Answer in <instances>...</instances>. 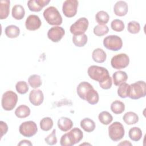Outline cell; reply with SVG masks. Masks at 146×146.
<instances>
[{
  "mask_svg": "<svg viewBox=\"0 0 146 146\" xmlns=\"http://www.w3.org/2000/svg\"><path fill=\"white\" fill-rule=\"evenodd\" d=\"M111 110L115 114H120L125 110L124 104L119 100H115L111 104Z\"/></svg>",
  "mask_w": 146,
  "mask_h": 146,
  "instance_id": "f546056e",
  "label": "cell"
},
{
  "mask_svg": "<svg viewBox=\"0 0 146 146\" xmlns=\"http://www.w3.org/2000/svg\"><path fill=\"white\" fill-rule=\"evenodd\" d=\"M99 86L100 87L103 89L104 90H108L110 89L112 84V78L110 77V76L107 78L106 80L102 82H99Z\"/></svg>",
  "mask_w": 146,
  "mask_h": 146,
  "instance_id": "60d3db41",
  "label": "cell"
},
{
  "mask_svg": "<svg viewBox=\"0 0 146 146\" xmlns=\"http://www.w3.org/2000/svg\"><path fill=\"white\" fill-rule=\"evenodd\" d=\"M83 137V132L78 128H74L69 132L62 135L60 140L62 146H72L79 143Z\"/></svg>",
  "mask_w": 146,
  "mask_h": 146,
  "instance_id": "6da1fadb",
  "label": "cell"
},
{
  "mask_svg": "<svg viewBox=\"0 0 146 146\" xmlns=\"http://www.w3.org/2000/svg\"><path fill=\"white\" fill-rule=\"evenodd\" d=\"M92 58L94 62L97 63H103L107 58L106 52L100 48L95 49L92 54Z\"/></svg>",
  "mask_w": 146,
  "mask_h": 146,
  "instance_id": "ffe728a7",
  "label": "cell"
},
{
  "mask_svg": "<svg viewBox=\"0 0 146 146\" xmlns=\"http://www.w3.org/2000/svg\"><path fill=\"white\" fill-rule=\"evenodd\" d=\"M127 30L131 34H137L140 30V26L138 22L132 21L128 23Z\"/></svg>",
  "mask_w": 146,
  "mask_h": 146,
  "instance_id": "74e56055",
  "label": "cell"
},
{
  "mask_svg": "<svg viewBox=\"0 0 146 146\" xmlns=\"http://www.w3.org/2000/svg\"><path fill=\"white\" fill-rule=\"evenodd\" d=\"M146 95V84L144 81H137L129 85L128 97L132 99H139L145 97Z\"/></svg>",
  "mask_w": 146,
  "mask_h": 146,
  "instance_id": "277c9868",
  "label": "cell"
},
{
  "mask_svg": "<svg viewBox=\"0 0 146 146\" xmlns=\"http://www.w3.org/2000/svg\"><path fill=\"white\" fill-rule=\"evenodd\" d=\"M10 13V1L2 0L0 1V19L7 18Z\"/></svg>",
  "mask_w": 146,
  "mask_h": 146,
  "instance_id": "44dd1931",
  "label": "cell"
},
{
  "mask_svg": "<svg viewBox=\"0 0 146 146\" xmlns=\"http://www.w3.org/2000/svg\"><path fill=\"white\" fill-rule=\"evenodd\" d=\"M19 133L25 137H30L35 135L38 131L36 123L33 121L23 122L19 128Z\"/></svg>",
  "mask_w": 146,
  "mask_h": 146,
  "instance_id": "9c48e42d",
  "label": "cell"
},
{
  "mask_svg": "<svg viewBox=\"0 0 146 146\" xmlns=\"http://www.w3.org/2000/svg\"><path fill=\"white\" fill-rule=\"evenodd\" d=\"M89 25L88 21L85 17L78 19L70 26V32L74 35H79L84 34L88 29Z\"/></svg>",
  "mask_w": 146,
  "mask_h": 146,
  "instance_id": "ba28073f",
  "label": "cell"
},
{
  "mask_svg": "<svg viewBox=\"0 0 146 146\" xmlns=\"http://www.w3.org/2000/svg\"><path fill=\"white\" fill-rule=\"evenodd\" d=\"M65 34L64 29L60 26H54L50 28L47 32V36L53 42L60 41Z\"/></svg>",
  "mask_w": 146,
  "mask_h": 146,
  "instance_id": "7c38bea8",
  "label": "cell"
},
{
  "mask_svg": "<svg viewBox=\"0 0 146 146\" xmlns=\"http://www.w3.org/2000/svg\"><path fill=\"white\" fill-rule=\"evenodd\" d=\"M42 22L38 15H30L26 19L25 22V26L26 29L30 31H35L40 28Z\"/></svg>",
  "mask_w": 146,
  "mask_h": 146,
  "instance_id": "4fadbf2b",
  "label": "cell"
},
{
  "mask_svg": "<svg viewBox=\"0 0 146 146\" xmlns=\"http://www.w3.org/2000/svg\"><path fill=\"white\" fill-rule=\"evenodd\" d=\"M78 6V1L66 0L63 4L62 11L66 17L68 18H71L76 14Z\"/></svg>",
  "mask_w": 146,
  "mask_h": 146,
  "instance_id": "8fae6325",
  "label": "cell"
},
{
  "mask_svg": "<svg viewBox=\"0 0 146 146\" xmlns=\"http://www.w3.org/2000/svg\"><path fill=\"white\" fill-rule=\"evenodd\" d=\"M29 85L33 88H37L42 85V80L40 76L38 75L33 74L28 78Z\"/></svg>",
  "mask_w": 146,
  "mask_h": 146,
  "instance_id": "1f68e13d",
  "label": "cell"
},
{
  "mask_svg": "<svg viewBox=\"0 0 146 146\" xmlns=\"http://www.w3.org/2000/svg\"><path fill=\"white\" fill-rule=\"evenodd\" d=\"M88 76L92 79L102 82L110 76L108 71L103 67L98 66H91L87 70Z\"/></svg>",
  "mask_w": 146,
  "mask_h": 146,
  "instance_id": "3957f363",
  "label": "cell"
},
{
  "mask_svg": "<svg viewBox=\"0 0 146 146\" xmlns=\"http://www.w3.org/2000/svg\"><path fill=\"white\" fill-rule=\"evenodd\" d=\"M12 17L17 20H21L25 15V11L23 7L21 5H16L12 8Z\"/></svg>",
  "mask_w": 146,
  "mask_h": 146,
  "instance_id": "603a6c76",
  "label": "cell"
},
{
  "mask_svg": "<svg viewBox=\"0 0 146 146\" xmlns=\"http://www.w3.org/2000/svg\"><path fill=\"white\" fill-rule=\"evenodd\" d=\"M109 29L107 26L98 25L95 26L94 29V33L95 35L98 36H102L108 33Z\"/></svg>",
  "mask_w": 146,
  "mask_h": 146,
  "instance_id": "d590c367",
  "label": "cell"
},
{
  "mask_svg": "<svg viewBox=\"0 0 146 146\" xmlns=\"http://www.w3.org/2000/svg\"><path fill=\"white\" fill-rule=\"evenodd\" d=\"M103 45L108 50L117 51L121 48L123 41L117 35H110L104 38Z\"/></svg>",
  "mask_w": 146,
  "mask_h": 146,
  "instance_id": "52a82bcc",
  "label": "cell"
},
{
  "mask_svg": "<svg viewBox=\"0 0 146 146\" xmlns=\"http://www.w3.org/2000/svg\"><path fill=\"white\" fill-rule=\"evenodd\" d=\"M53 126V121L50 117H43L40 121V127L44 131L50 130Z\"/></svg>",
  "mask_w": 146,
  "mask_h": 146,
  "instance_id": "836d02e7",
  "label": "cell"
},
{
  "mask_svg": "<svg viewBox=\"0 0 146 146\" xmlns=\"http://www.w3.org/2000/svg\"><path fill=\"white\" fill-rule=\"evenodd\" d=\"M87 36L85 34L72 36V42L77 47H83L87 43Z\"/></svg>",
  "mask_w": 146,
  "mask_h": 146,
  "instance_id": "4dcf8cb0",
  "label": "cell"
},
{
  "mask_svg": "<svg viewBox=\"0 0 146 146\" xmlns=\"http://www.w3.org/2000/svg\"><path fill=\"white\" fill-rule=\"evenodd\" d=\"M123 119L125 123L128 125H132L137 123L139 121V116L138 115L132 111L126 112L123 117Z\"/></svg>",
  "mask_w": 146,
  "mask_h": 146,
  "instance_id": "d4e9b609",
  "label": "cell"
},
{
  "mask_svg": "<svg viewBox=\"0 0 146 146\" xmlns=\"http://www.w3.org/2000/svg\"><path fill=\"white\" fill-rule=\"evenodd\" d=\"M44 95L43 92L39 89L33 90L29 94V100L30 103L35 106H39L43 102Z\"/></svg>",
  "mask_w": 146,
  "mask_h": 146,
  "instance_id": "5bb4252c",
  "label": "cell"
},
{
  "mask_svg": "<svg viewBox=\"0 0 146 146\" xmlns=\"http://www.w3.org/2000/svg\"><path fill=\"white\" fill-rule=\"evenodd\" d=\"M118 145H132V144L127 140L123 141V142H121L118 144Z\"/></svg>",
  "mask_w": 146,
  "mask_h": 146,
  "instance_id": "ee69618b",
  "label": "cell"
},
{
  "mask_svg": "<svg viewBox=\"0 0 146 146\" xmlns=\"http://www.w3.org/2000/svg\"><path fill=\"white\" fill-rule=\"evenodd\" d=\"M43 14L44 18L49 25L59 26L62 24V17L56 7L50 6L44 10Z\"/></svg>",
  "mask_w": 146,
  "mask_h": 146,
  "instance_id": "7a4b0ae2",
  "label": "cell"
},
{
  "mask_svg": "<svg viewBox=\"0 0 146 146\" xmlns=\"http://www.w3.org/2000/svg\"><path fill=\"white\" fill-rule=\"evenodd\" d=\"M128 136L132 141H138L142 137V131L140 128L134 127L129 130Z\"/></svg>",
  "mask_w": 146,
  "mask_h": 146,
  "instance_id": "f1b7e54d",
  "label": "cell"
},
{
  "mask_svg": "<svg viewBox=\"0 0 146 146\" xmlns=\"http://www.w3.org/2000/svg\"><path fill=\"white\" fill-rule=\"evenodd\" d=\"M113 11L115 15L119 17L125 15L128 11V4L126 2L123 1H119L114 5Z\"/></svg>",
  "mask_w": 146,
  "mask_h": 146,
  "instance_id": "2e32d148",
  "label": "cell"
},
{
  "mask_svg": "<svg viewBox=\"0 0 146 146\" xmlns=\"http://www.w3.org/2000/svg\"><path fill=\"white\" fill-rule=\"evenodd\" d=\"M80 127L87 132H91L95 128V123L91 119L86 117L80 121Z\"/></svg>",
  "mask_w": 146,
  "mask_h": 146,
  "instance_id": "7402d4cb",
  "label": "cell"
},
{
  "mask_svg": "<svg viewBox=\"0 0 146 146\" xmlns=\"http://www.w3.org/2000/svg\"><path fill=\"white\" fill-rule=\"evenodd\" d=\"M99 99V96L98 92L94 90V88L91 89L87 93L85 100L87 101V102L92 105L96 104L98 103Z\"/></svg>",
  "mask_w": 146,
  "mask_h": 146,
  "instance_id": "cb8c5ba5",
  "label": "cell"
},
{
  "mask_svg": "<svg viewBox=\"0 0 146 146\" xmlns=\"http://www.w3.org/2000/svg\"><path fill=\"white\" fill-rule=\"evenodd\" d=\"M110 16L105 11H99L95 15V19L100 25H105L109 21Z\"/></svg>",
  "mask_w": 146,
  "mask_h": 146,
  "instance_id": "83f0119b",
  "label": "cell"
},
{
  "mask_svg": "<svg viewBox=\"0 0 146 146\" xmlns=\"http://www.w3.org/2000/svg\"><path fill=\"white\" fill-rule=\"evenodd\" d=\"M94 87L92 86L87 82H82L80 83L77 88H76V92L78 95L82 99L85 100L86 96L87 93L90 91L91 89L93 88Z\"/></svg>",
  "mask_w": 146,
  "mask_h": 146,
  "instance_id": "e0dca14e",
  "label": "cell"
},
{
  "mask_svg": "<svg viewBox=\"0 0 146 146\" xmlns=\"http://www.w3.org/2000/svg\"><path fill=\"white\" fill-rule=\"evenodd\" d=\"M44 140L48 145H52L56 144L57 143V138L56 137V129H54L52 132L44 139Z\"/></svg>",
  "mask_w": 146,
  "mask_h": 146,
  "instance_id": "ab89813d",
  "label": "cell"
},
{
  "mask_svg": "<svg viewBox=\"0 0 146 146\" xmlns=\"http://www.w3.org/2000/svg\"><path fill=\"white\" fill-rule=\"evenodd\" d=\"M33 144L27 140H21L19 143H18V145H32Z\"/></svg>",
  "mask_w": 146,
  "mask_h": 146,
  "instance_id": "7bdbcfd3",
  "label": "cell"
},
{
  "mask_svg": "<svg viewBox=\"0 0 146 146\" xmlns=\"http://www.w3.org/2000/svg\"><path fill=\"white\" fill-rule=\"evenodd\" d=\"M129 92V84L124 83L120 84L117 89V94L121 98L128 97Z\"/></svg>",
  "mask_w": 146,
  "mask_h": 146,
  "instance_id": "e575fe53",
  "label": "cell"
},
{
  "mask_svg": "<svg viewBox=\"0 0 146 146\" xmlns=\"http://www.w3.org/2000/svg\"><path fill=\"white\" fill-rule=\"evenodd\" d=\"M112 78L114 84L116 86H119L125 83L128 79V75L125 71H117L112 75Z\"/></svg>",
  "mask_w": 146,
  "mask_h": 146,
  "instance_id": "d6986e66",
  "label": "cell"
},
{
  "mask_svg": "<svg viewBox=\"0 0 146 146\" xmlns=\"http://www.w3.org/2000/svg\"><path fill=\"white\" fill-rule=\"evenodd\" d=\"M58 128L63 132H67L71 129L73 127V122L67 117H61L58 120Z\"/></svg>",
  "mask_w": 146,
  "mask_h": 146,
  "instance_id": "ac0fdd59",
  "label": "cell"
},
{
  "mask_svg": "<svg viewBox=\"0 0 146 146\" xmlns=\"http://www.w3.org/2000/svg\"><path fill=\"white\" fill-rule=\"evenodd\" d=\"M0 129H1V138H2V136L4 135H5L8 131V126H7V124L3 121H0Z\"/></svg>",
  "mask_w": 146,
  "mask_h": 146,
  "instance_id": "b9f144b4",
  "label": "cell"
},
{
  "mask_svg": "<svg viewBox=\"0 0 146 146\" xmlns=\"http://www.w3.org/2000/svg\"><path fill=\"white\" fill-rule=\"evenodd\" d=\"M111 27L113 31L117 32H121L124 29L125 25L123 21L120 19H116L112 21L111 23Z\"/></svg>",
  "mask_w": 146,
  "mask_h": 146,
  "instance_id": "8d00e7d4",
  "label": "cell"
},
{
  "mask_svg": "<svg viewBox=\"0 0 146 146\" xmlns=\"http://www.w3.org/2000/svg\"><path fill=\"white\" fill-rule=\"evenodd\" d=\"M125 130L123 124L118 121L112 123L108 127V135L113 141H118L124 136Z\"/></svg>",
  "mask_w": 146,
  "mask_h": 146,
  "instance_id": "8992f818",
  "label": "cell"
},
{
  "mask_svg": "<svg viewBox=\"0 0 146 146\" xmlns=\"http://www.w3.org/2000/svg\"><path fill=\"white\" fill-rule=\"evenodd\" d=\"M129 63V56L124 53H121L113 56L111 60V66L117 70L127 67Z\"/></svg>",
  "mask_w": 146,
  "mask_h": 146,
  "instance_id": "30bf717a",
  "label": "cell"
},
{
  "mask_svg": "<svg viewBox=\"0 0 146 146\" xmlns=\"http://www.w3.org/2000/svg\"><path fill=\"white\" fill-rule=\"evenodd\" d=\"M6 35L10 38H15L19 35L20 29L15 25L7 26L5 30Z\"/></svg>",
  "mask_w": 146,
  "mask_h": 146,
  "instance_id": "484cf974",
  "label": "cell"
},
{
  "mask_svg": "<svg viewBox=\"0 0 146 146\" xmlns=\"http://www.w3.org/2000/svg\"><path fill=\"white\" fill-rule=\"evenodd\" d=\"M18 102V95L12 91H7L2 96L1 104L5 111H11L15 107Z\"/></svg>",
  "mask_w": 146,
  "mask_h": 146,
  "instance_id": "5b68a950",
  "label": "cell"
},
{
  "mask_svg": "<svg viewBox=\"0 0 146 146\" xmlns=\"http://www.w3.org/2000/svg\"><path fill=\"white\" fill-rule=\"evenodd\" d=\"M100 122L104 125H108L113 120V117L110 113L107 111H102L98 116Z\"/></svg>",
  "mask_w": 146,
  "mask_h": 146,
  "instance_id": "d6a6232c",
  "label": "cell"
},
{
  "mask_svg": "<svg viewBox=\"0 0 146 146\" xmlns=\"http://www.w3.org/2000/svg\"><path fill=\"white\" fill-rule=\"evenodd\" d=\"M17 91L20 94H25L29 91V87L27 83L25 81H19L15 85Z\"/></svg>",
  "mask_w": 146,
  "mask_h": 146,
  "instance_id": "f35d334b",
  "label": "cell"
},
{
  "mask_svg": "<svg viewBox=\"0 0 146 146\" xmlns=\"http://www.w3.org/2000/svg\"><path fill=\"white\" fill-rule=\"evenodd\" d=\"M50 2V0H30L27 2V6L30 11L39 12Z\"/></svg>",
  "mask_w": 146,
  "mask_h": 146,
  "instance_id": "9a60e30c",
  "label": "cell"
},
{
  "mask_svg": "<svg viewBox=\"0 0 146 146\" xmlns=\"http://www.w3.org/2000/svg\"><path fill=\"white\" fill-rule=\"evenodd\" d=\"M30 114V108L28 106L24 104L18 106L15 111V115L18 118H25L29 116Z\"/></svg>",
  "mask_w": 146,
  "mask_h": 146,
  "instance_id": "4316f807",
  "label": "cell"
}]
</instances>
